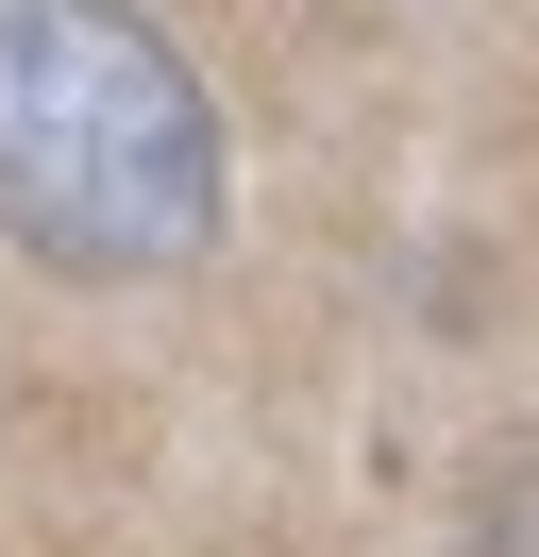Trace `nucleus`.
<instances>
[{"instance_id": "nucleus-1", "label": "nucleus", "mask_w": 539, "mask_h": 557, "mask_svg": "<svg viewBox=\"0 0 539 557\" xmlns=\"http://www.w3.org/2000/svg\"><path fill=\"white\" fill-rule=\"evenodd\" d=\"M0 237L85 287L220 237V102L135 0H0Z\"/></svg>"}]
</instances>
